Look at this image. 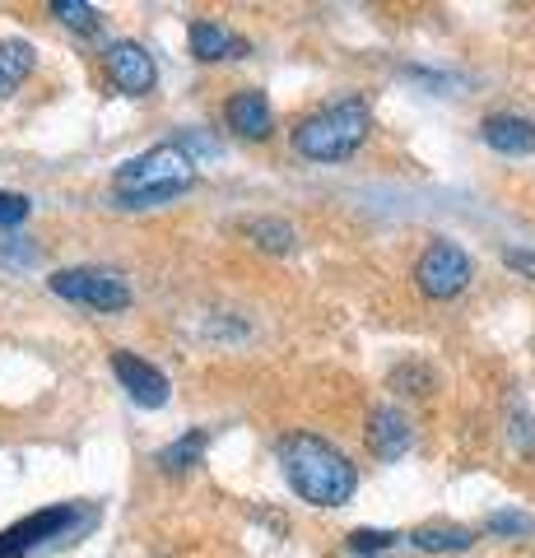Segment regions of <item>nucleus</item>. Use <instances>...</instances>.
Wrapping results in <instances>:
<instances>
[{
    "label": "nucleus",
    "mask_w": 535,
    "mask_h": 558,
    "mask_svg": "<svg viewBox=\"0 0 535 558\" xmlns=\"http://www.w3.org/2000/svg\"><path fill=\"white\" fill-rule=\"evenodd\" d=\"M280 465L293 494L313 508H344L358 494V465L317 433H289L280 442Z\"/></svg>",
    "instance_id": "obj_1"
},
{
    "label": "nucleus",
    "mask_w": 535,
    "mask_h": 558,
    "mask_svg": "<svg viewBox=\"0 0 535 558\" xmlns=\"http://www.w3.org/2000/svg\"><path fill=\"white\" fill-rule=\"evenodd\" d=\"M192 186H196V159L178 140L135 154V159H126L112 172V196L126 209H154L163 201H178L182 191H192Z\"/></svg>",
    "instance_id": "obj_2"
},
{
    "label": "nucleus",
    "mask_w": 535,
    "mask_h": 558,
    "mask_svg": "<svg viewBox=\"0 0 535 558\" xmlns=\"http://www.w3.org/2000/svg\"><path fill=\"white\" fill-rule=\"evenodd\" d=\"M373 126V108L364 94H344L336 102H326L321 112L303 117L299 131H293V149L313 163H340L368 140Z\"/></svg>",
    "instance_id": "obj_3"
},
{
    "label": "nucleus",
    "mask_w": 535,
    "mask_h": 558,
    "mask_svg": "<svg viewBox=\"0 0 535 558\" xmlns=\"http://www.w3.org/2000/svg\"><path fill=\"white\" fill-rule=\"evenodd\" d=\"M94 512L84 508V502H57V508H42V512H28L24 521H14V526L0 531V558H28L47 545H57V539L75 535L80 526H89Z\"/></svg>",
    "instance_id": "obj_4"
},
{
    "label": "nucleus",
    "mask_w": 535,
    "mask_h": 558,
    "mask_svg": "<svg viewBox=\"0 0 535 558\" xmlns=\"http://www.w3.org/2000/svg\"><path fill=\"white\" fill-rule=\"evenodd\" d=\"M47 284H51L57 299L80 303V307H94V312H126L131 307V284L117 270H102V266L57 270Z\"/></svg>",
    "instance_id": "obj_5"
},
{
    "label": "nucleus",
    "mask_w": 535,
    "mask_h": 558,
    "mask_svg": "<svg viewBox=\"0 0 535 558\" xmlns=\"http://www.w3.org/2000/svg\"><path fill=\"white\" fill-rule=\"evenodd\" d=\"M471 275H475V260L465 256L461 242H428L424 256H420V266H414V284H420L428 299H457V293L471 284Z\"/></svg>",
    "instance_id": "obj_6"
},
{
    "label": "nucleus",
    "mask_w": 535,
    "mask_h": 558,
    "mask_svg": "<svg viewBox=\"0 0 535 558\" xmlns=\"http://www.w3.org/2000/svg\"><path fill=\"white\" fill-rule=\"evenodd\" d=\"M102 70H108L112 89L126 98H145V94H154V84H159V65H154V57L141 43H112L102 51Z\"/></svg>",
    "instance_id": "obj_7"
},
{
    "label": "nucleus",
    "mask_w": 535,
    "mask_h": 558,
    "mask_svg": "<svg viewBox=\"0 0 535 558\" xmlns=\"http://www.w3.org/2000/svg\"><path fill=\"white\" fill-rule=\"evenodd\" d=\"M112 377L122 381V391L145 410H159L168 400V377L154 368V363H145L141 354H131V349H112Z\"/></svg>",
    "instance_id": "obj_8"
},
{
    "label": "nucleus",
    "mask_w": 535,
    "mask_h": 558,
    "mask_svg": "<svg viewBox=\"0 0 535 558\" xmlns=\"http://www.w3.org/2000/svg\"><path fill=\"white\" fill-rule=\"evenodd\" d=\"M479 140L503 159H526V154H535V121L516 112H489L479 121Z\"/></svg>",
    "instance_id": "obj_9"
},
{
    "label": "nucleus",
    "mask_w": 535,
    "mask_h": 558,
    "mask_svg": "<svg viewBox=\"0 0 535 558\" xmlns=\"http://www.w3.org/2000/svg\"><path fill=\"white\" fill-rule=\"evenodd\" d=\"M223 126L243 140H270L275 135V112L262 89H238L223 102Z\"/></svg>",
    "instance_id": "obj_10"
},
{
    "label": "nucleus",
    "mask_w": 535,
    "mask_h": 558,
    "mask_svg": "<svg viewBox=\"0 0 535 558\" xmlns=\"http://www.w3.org/2000/svg\"><path fill=\"white\" fill-rule=\"evenodd\" d=\"M186 43H192L196 61H243L252 51L247 38H238V33L229 24H219V20H192V28H186Z\"/></svg>",
    "instance_id": "obj_11"
},
{
    "label": "nucleus",
    "mask_w": 535,
    "mask_h": 558,
    "mask_svg": "<svg viewBox=\"0 0 535 558\" xmlns=\"http://www.w3.org/2000/svg\"><path fill=\"white\" fill-rule=\"evenodd\" d=\"M414 442V433H410V418L396 410V405H377L368 414V451L377 461H401L405 451Z\"/></svg>",
    "instance_id": "obj_12"
},
{
    "label": "nucleus",
    "mask_w": 535,
    "mask_h": 558,
    "mask_svg": "<svg viewBox=\"0 0 535 558\" xmlns=\"http://www.w3.org/2000/svg\"><path fill=\"white\" fill-rule=\"evenodd\" d=\"M33 65H38V51L20 38H0V98H10L20 84L33 75Z\"/></svg>",
    "instance_id": "obj_13"
},
{
    "label": "nucleus",
    "mask_w": 535,
    "mask_h": 558,
    "mask_svg": "<svg viewBox=\"0 0 535 558\" xmlns=\"http://www.w3.org/2000/svg\"><path fill=\"white\" fill-rule=\"evenodd\" d=\"M205 447H210V428H186L178 442H168V447L159 451V457H154V465L168 470V475H182V470L200 465Z\"/></svg>",
    "instance_id": "obj_14"
},
{
    "label": "nucleus",
    "mask_w": 535,
    "mask_h": 558,
    "mask_svg": "<svg viewBox=\"0 0 535 558\" xmlns=\"http://www.w3.org/2000/svg\"><path fill=\"white\" fill-rule=\"evenodd\" d=\"M405 545L424 549V554H461V549L475 545V531H465V526H424V531L405 535Z\"/></svg>",
    "instance_id": "obj_15"
},
{
    "label": "nucleus",
    "mask_w": 535,
    "mask_h": 558,
    "mask_svg": "<svg viewBox=\"0 0 535 558\" xmlns=\"http://www.w3.org/2000/svg\"><path fill=\"white\" fill-rule=\"evenodd\" d=\"M51 14L65 24V28H75V33H98V10L94 5H84V0H51Z\"/></svg>",
    "instance_id": "obj_16"
},
{
    "label": "nucleus",
    "mask_w": 535,
    "mask_h": 558,
    "mask_svg": "<svg viewBox=\"0 0 535 558\" xmlns=\"http://www.w3.org/2000/svg\"><path fill=\"white\" fill-rule=\"evenodd\" d=\"M247 233H252L256 247H266V252H289L293 247V229L280 223V219H256Z\"/></svg>",
    "instance_id": "obj_17"
},
{
    "label": "nucleus",
    "mask_w": 535,
    "mask_h": 558,
    "mask_svg": "<svg viewBox=\"0 0 535 558\" xmlns=\"http://www.w3.org/2000/svg\"><path fill=\"white\" fill-rule=\"evenodd\" d=\"M405 535H396V531H354L350 535V554L358 558H377V554H391L396 545H401Z\"/></svg>",
    "instance_id": "obj_18"
},
{
    "label": "nucleus",
    "mask_w": 535,
    "mask_h": 558,
    "mask_svg": "<svg viewBox=\"0 0 535 558\" xmlns=\"http://www.w3.org/2000/svg\"><path fill=\"white\" fill-rule=\"evenodd\" d=\"M485 531L489 535H508V539H531L535 535V517H526V512H494L485 521Z\"/></svg>",
    "instance_id": "obj_19"
},
{
    "label": "nucleus",
    "mask_w": 535,
    "mask_h": 558,
    "mask_svg": "<svg viewBox=\"0 0 535 558\" xmlns=\"http://www.w3.org/2000/svg\"><path fill=\"white\" fill-rule=\"evenodd\" d=\"M28 209H33L28 196H20V191H0V229H14V223H24Z\"/></svg>",
    "instance_id": "obj_20"
},
{
    "label": "nucleus",
    "mask_w": 535,
    "mask_h": 558,
    "mask_svg": "<svg viewBox=\"0 0 535 558\" xmlns=\"http://www.w3.org/2000/svg\"><path fill=\"white\" fill-rule=\"evenodd\" d=\"M391 381H396V387H405V396H424V391H428V373H424V368H414V363L396 373Z\"/></svg>",
    "instance_id": "obj_21"
},
{
    "label": "nucleus",
    "mask_w": 535,
    "mask_h": 558,
    "mask_svg": "<svg viewBox=\"0 0 535 558\" xmlns=\"http://www.w3.org/2000/svg\"><path fill=\"white\" fill-rule=\"evenodd\" d=\"M503 260H508V270L535 279V252L531 247H512V252H503Z\"/></svg>",
    "instance_id": "obj_22"
}]
</instances>
